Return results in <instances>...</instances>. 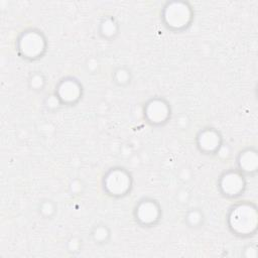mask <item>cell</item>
Returning <instances> with one entry per match:
<instances>
[{"mask_svg": "<svg viewBox=\"0 0 258 258\" xmlns=\"http://www.w3.org/2000/svg\"><path fill=\"white\" fill-rule=\"evenodd\" d=\"M81 247H82V240H80L78 237H71L68 240L67 248H68V251L70 253L76 254V253L80 252Z\"/></svg>", "mask_w": 258, "mask_h": 258, "instance_id": "17", "label": "cell"}, {"mask_svg": "<svg viewBox=\"0 0 258 258\" xmlns=\"http://www.w3.org/2000/svg\"><path fill=\"white\" fill-rule=\"evenodd\" d=\"M131 72L126 67H118L113 73V81L119 87H125L131 82Z\"/></svg>", "mask_w": 258, "mask_h": 258, "instance_id": "13", "label": "cell"}, {"mask_svg": "<svg viewBox=\"0 0 258 258\" xmlns=\"http://www.w3.org/2000/svg\"><path fill=\"white\" fill-rule=\"evenodd\" d=\"M91 237L93 241L98 245L106 244L111 237V231L109 227L103 223H99L91 231Z\"/></svg>", "mask_w": 258, "mask_h": 258, "instance_id": "12", "label": "cell"}, {"mask_svg": "<svg viewBox=\"0 0 258 258\" xmlns=\"http://www.w3.org/2000/svg\"><path fill=\"white\" fill-rule=\"evenodd\" d=\"M185 223L191 228L201 227L204 223V214L200 209H190L185 214Z\"/></svg>", "mask_w": 258, "mask_h": 258, "instance_id": "14", "label": "cell"}, {"mask_svg": "<svg viewBox=\"0 0 258 258\" xmlns=\"http://www.w3.org/2000/svg\"><path fill=\"white\" fill-rule=\"evenodd\" d=\"M144 117L148 123L154 126H160L170 118V106L163 98H151L144 106Z\"/></svg>", "mask_w": 258, "mask_h": 258, "instance_id": "7", "label": "cell"}, {"mask_svg": "<svg viewBox=\"0 0 258 258\" xmlns=\"http://www.w3.org/2000/svg\"><path fill=\"white\" fill-rule=\"evenodd\" d=\"M55 210H56V206L54 202L51 200L46 199L41 201L39 204V213L45 219L51 218L55 214Z\"/></svg>", "mask_w": 258, "mask_h": 258, "instance_id": "16", "label": "cell"}, {"mask_svg": "<svg viewBox=\"0 0 258 258\" xmlns=\"http://www.w3.org/2000/svg\"><path fill=\"white\" fill-rule=\"evenodd\" d=\"M218 187L223 196L227 198H237L243 194L246 187L244 174L238 169L227 170L220 176Z\"/></svg>", "mask_w": 258, "mask_h": 258, "instance_id": "6", "label": "cell"}, {"mask_svg": "<svg viewBox=\"0 0 258 258\" xmlns=\"http://www.w3.org/2000/svg\"><path fill=\"white\" fill-rule=\"evenodd\" d=\"M119 31V25L113 16L104 17L99 25V33L103 38L112 39Z\"/></svg>", "mask_w": 258, "mask_h": 258, "instance_id": "11", "label": "cell"}, {"mask_svg": "<svg viewBox=\"0 0 258 258\" xmlns=\"http://www.w3.org/2000/svg\"><path fill=\"white\" fill-rule=\"evenodd\" d=\"M28 85L32 91L40 92L45 86V78L40 72H34L29 77Z\"/></svg>", "mask_w": 258, "mask_h": 258, "instance_id": "15", "label": "cell"}, {"mask_svg": "<svg viewBox=\"0 0 258 258\" xmlns=\"http://www.w3.org/2000/svg\"><path fill=\"white\" fill-rule=\"evenodd\" d=\"M227 224L230 231L239 237H249L256 232L258 215L256 207L243 202L234 205L227 216Z\"/></svg>", "mask_w": 258, "mask_h": 258, "instance_id": "1", "label": "cell"}, {"mask_svg": "<svg viewBox=\"0 0 258 258\" xmlns=\"http://www.w3.org/2000/svg\"><path fill=\"white\" fill-rule=\"evenodd\" d=\"M197 146L201 152L215 154L223 144V139L219 131L214 128H204L197 135Z\"/></svg>", "mask_w": 258, "mask_h": 258, "instance_id": "9", "label": "cell"}, {"mask_svg": "<svg viewBox=\"0 0 258 258\" xmlns=\"http://www.w3.org/2000/svg\"><path fill=\"white\" fill-rule=\"evenodd\" d=\"M161 217L159 204L150 198L140 200L134 208L135 221L142 227H152L158 223Z\"/></svg>", "mask_w": 258, "mask_h": 258, "instance_id": "5", "label": "cell"}, {"mask_svg": "<svg viewBox=\"0 0 258 258\" xmlns=\"http://www.w3.org/2000/svg\"><path fill=\"white\" fill-rule=\"evenodd\" d=\"M54 94L60 101L61 105L72 106L78 103L82 98L83 88L77 79L67 77L58 82L57 86L55 87Z\"/></svg>", "mask_w": 258, "mask_h": 258, "instance_id": "8", "label": "cell"}, {"mask_svg": "<svg viewBox=\"0 0 258 258\" xmlns=\"http://www.w3.org/2000/svg\"><path fill=\"white\" fill-rule=\"evenodd\" d=\"M103 188L111 197L122 198L132 188L131 174L123 167L110 168L103 177Z\"/></svg>", "mask_w": 258, "mask_h": 258, "instance_id": "4", "label": "cell"}, {"mask_svg": "<svg viewBox=\"0 0 258 258\" xmlns=\"http://www.w3.org/2000/svg\"><path fill=\"white\" fill-rule=\"evenodd\" d=\"M238 170H240L243 174L254 173L258 167V156L255 149L246 148L240 151L237 158Z\"/></svg>", "mask_w": 258, "mask_h": 258, "instance_id": "10", "label": "cell"}, {"mask_svg": "<svg viewBox=\"0 0 258 258\" xmlns=\"http://www.w3.org/2000/svg\"><path fill=\"white\" fill-rule=\"evenodd\" d=\"M16 49L19 55L25 59H38L46 50L45 36L36 28L25 29L17 37Z\"/></svg>", "mask_w": 258, "mask_h": 258, "instance_id": "3", "label": "cell"}, {"mask_svg": "<svg viewBox=\"0 0 258 258\" xmlns=\"http://www.w3.org/2000/svg\"><path fill=\"white\" fill-rule=\"evenodd\" d=\"M161 18L168 29L182 31L190 25L194 18V11L187 2L171 1L167 2L163 7Z\"/></svg>", "mask_w": 258, "mask_h": 258, "instance_id": "2", "label": "cell"}, {"mask_svg": "<svg viewBox=\"0 0 258 258\" xmlns=\"http://www.w3.org/2000/svg\"><path fill=\"white\" fill-rule=\"evenodd\" d=\"M44 105L46 106V108L48 110H55V109H57L58 107L61 106V103L58 100V98L56 97V95L53 93L52 95H50L49 97L46 98Z\"/></svg>", "mask_w": 258, "mask_h": 258, "instance_id": "18", "label": "cell"}]
</instances>
